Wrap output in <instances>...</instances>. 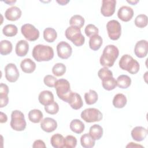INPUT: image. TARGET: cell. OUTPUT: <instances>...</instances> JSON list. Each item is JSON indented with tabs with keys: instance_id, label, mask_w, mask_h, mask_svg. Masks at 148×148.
<instances>
[{
	"instance_id": "obj_1",
	"label": "cell",
	"mask_w": 148,
	"mask_h": 148,
	"mask_svg": "<svg viewBox=\"0 0 148 148\" xmlns=\"http://www.w3.org/2000/svg\"><path fill=\"white\" fill-rule=\"evenodd\" d=\"M119 51L118 48L113 45H107L103 49L100 57V64L102 66L106 68L113 65L116 60L118 58Z\"/></svg>"
},
{
	"instance_id": "obj_2",
	"label": "cell",
	"mask_w": 148,
	"mask_h": 148,
	"mask_svg": "<svg viewBox=\"0 0 148 148\" xmlns=\"http://www.w3.org/2000/svg\"><path fill=\"white\" fill-rule=\"evenodd\" d=\"M32 55L38 62L49 61L54 57V51L51 46L39 44L34 47Z\"/></svg>"
},
{
	"instance_id": "obj_3",
	"label": "cell",
	"mask_w": 148,
	"mask_h": 148,
	"mask_svg": "<svg viewBox=\"0 0 148 148\" xmlns=\"http://www.w3.org/2000/svg\"><path fill=\"white\" fill-rule=\"evenodd\" d=\"M54 87L58 98L63 101L68 103L73 92L71 90L69 82L65 79H60L57 80L55 84Z\"/></svg>"
},
{
	"instance_id": "obj_4",
	"label": "cell",
	"mask_w": 148,
	"mask_h": 148,
	"mask_svg": "<svg viewBox=\"0 0 148 148\" xmlns=\"http://www.w3.org/2000/svg\"><path fill=\"white\" fill-rule=\"evenodd\" d=\"M120 68L131 74H136L139 70V64L130 55H123L119 61Z\"/></svg>"
},
{
	"instance_id": "obj_5",
	"label": "cell",
	"mask_w": 148,
	"mask_h": 148,
	"mask_svg": "<svg viewBox=\"0 0 148 148\" xmlns=\"http://www.w3.org/2000/svg\"><path fill=\"white\" fill-rule=\"evenodd\" d=\"M66 38L71 40L74 45L79 47L84 43L85 38L82 35L80 28L75 27H69L65 32Z\"/></svg>"
},
{
	"instance_id": "obj_6",
	"label": "cell",
	"mask_w": 148,
	"mask_h": 148,
	"mask_svg": "<svg viewBox=\"0 0 148 148\" xmlns=\"http://www.w3.org/2000/svg\"><path fill=\"white\" fill-rule=\"evenodd\" d=\"M12 128L17 131H22L26 127V121L24 114L20 110H15L12 112L10 123Z\"/></svg>"
},
{
	"instance_id": "obj_7",
	"label": "cell",
	"mask_w": 148,
	"mask_h": 148,
	"mask_svg": "<svg viewBox=\"0 0 148 148\" xmlns=\"http://www.w3.org/2000/svg\"><path fill=\"white\" fill-rule=\"evenodd\" d=\"M102 116V113L96 108H87L81 113L82 119L87 123L99 121Z\"/></svg>"
},
{
	"instance_id": "obj_8",
	"label": "cell",
	"mask_w": 148,
	"mask_h": 148,
	"mask_svg": "<svg viewBox=\"0 0 148 148\" xmlns=\"http://www.w3.org/2000/svg\"><path fill=\"white\" fill-rule=\"evenodd\" d=\"M106 29L109 38L113 40L119 39L121 34V27L116 20H112L106 24Z\"/></svg>"
},
{
	"instance_id": "obj_9",
	"label": "cell",
	"mask_w": 148,
	"mask_h": 148,
	"mask_svg": "<svg viewBox=\"0 0 148 148\" xmlns=\"http://www.w3.org/2000/svg\"><path fill=\"white\" fill-rule=\"evenodd\" d=\"M21 32L24 38L29 41H35L39 37V31L33 25L25 24L21 27Z\"/></svg>"
},
{
	"instance_id": "obj_10",
	"label": "cell",
	"mask_w": 148,
	"mask_h": 148,
	"mask_svg": "<svg viewBox=\"0 0 148 148\" xmlns=\"http://www.w3.org/2000/svg\"><path fill=\"white\" fill-rule=\"evenodd\" d=\"M5 77L6 80L10 82H16L19 77V72L16 65L13 63H9L5 67Z\"/></svg>"
},
{
	"instance_id": "obj_11",
	"label": "cell",
	"mask_w": 148,
	"mask_h": 148,
	"mask_svg": "<svg viewBox=\"0 0 148 148\" xmlns=\"http://www.w3.org/2000/svg\"><path fill=\"white\" fill-rule=\"evenodd\" d=\"M57 52L60 58L68 59L72 54V49L69 43L64 41H61L57 45Z\"/></svg>"
},
{
	"instance_id": "obj_12",
	"label": "cell",
	"mask_w": 148,
	"mask_h": 148,
	"mask_svg": "<svg viewBox=\"0 0 148 148\" xmlns=\"http://www.w3.org/2000/svg\"><path fill=\"white\" fill-rule=\"evenodd\" d=\"M116 1L115 0H103L101 8V13L105 17L112 16L116 9Z\"/></svg>"
},
{
	"instance_id": "obj_13",
	"label": "cell",
	"mask_w": 148,
	"mask_h": 148,
	"mask_svg": "<svg viewBox=\"0 0 148 148\" xmlns=\"http://www.w3.org/2000/svg\"><path fill=\"white\" fill-rule=\"evenodd\" d=\"M148 43L146 40H140L136 43L134 48V53L138 58L145 57L147 54Z\"/></svg>"
},
{
	"instance_id": "obj_14",
	"label": "cell",
	"mask_w": 148,
	"mask_h": 148,
	"mask_svg": "<svg viewBox=\"0 0 148 148\" xmlns=\"http://www.w3.org/2000/svg\"><path fill=\"white\" fill-rule=\"evenodd\" d=\"M134 16L132 8L127 6H121L118 10L117 16L123 21L127 22L131 20Z\"/></svg>"
},
{
	"instance_id": "obj_15",
	"label": "cell",
	"mask_w": 148,
	"mask_h": 148,
	"mask_svg": "<svg viewBox=\"0 0 148 148\" xmlns=\"http://www.w3.org/2000/svg\"><path fill=\"white\" fill-rule=\"evenodd\" d=\"M57 127V121L50 117H46L42 120L40 128L46 132H51L56 130Z\"/></svg>"
},
{
	"instance_id": "obj_16",
	"label": "cell",
	"mask_w": 148,
	"mask_h": 148,
	"mask_svg": "<svg viewBox=\"0 0 148 148\" xmlns=\"http://www.w3.org/2000/svg\"><path fill=\"white\" fill-rule=\"evenodd\" d=\"M21 10L17 6H12L6 9L5 12V18L9 21H16L21 16Z\"/></svg>"
},
{
	"instance_id": "obj_17",
	"label": "cell",
	"mask_w": 148,
	"mask_h": 148,
	"mask_svg": "<svg viewBox=\"0 0 148 148\" xmlns=\"http://www.w3.org/2000/svg\"><path fill=\"white\" fill-rule=\"evenodd\" d=\"M147 134V129L141 126L135 127L131 131V136L132 139L137 142H140L144 140Z\"/></svg>"
},
{
	"instance_id": "obj_18",
	"label": "cell",
	"mask_w": 148,
	"mask_h": 148,
	"mask_svg": "<svg viewBox=\"0 0 148 148\" xmlns=\"http://www.w3.org/2000/svg\"><path fill=\"white\" fill-rule=\"evenodd\" d=\"M29 50V44L28 42L25 40H19L15 48L16 54L19 57H24L27 55Z\"/></svg>"
},
{
	"instance_id": "obj_19",
	"label": "cell",
	"mask_w": 148,
	"mask_h": 148,
	"mask_svg": "<svg viewBox=\"0 0 148 148\" xmlns=\"http://www.w3.org/2000/svg\"><path fill=\"white\" fill-rule=\"evenodd\" d=\"M38 100L40 104L46 106L54 101V95L51 91L44 90L40 92Z\"/></svg>"
},
{
	"instance_id": "obj_20",
	"label": "cell",
	"mask_w": 148,
	"mask_h": 148,
	"mask_svg": "<svg viewBox=\"0 0 148 148\" xmlns=\"http://www.w3.org/2000/svg\"><path fill=\"white\" fill-rule=\"evenodd\" d=\"M22 71L27 73H32L36 68V64L30 58H25L20 63Z\"/></svg>"
},
{
	"instance_id": "obj_21",
	"label": "cell",
	"mask_w": 148,
	"mask_h": 148,
	"mask_svg": "<svg viewBox=\"0 0 148 148\" xmlns=\"http://www.w3.org/2000/svg\"><path fill=\"white\" fill-rule=\"evenodd\" d=\"M68 103L70 105L71 107L75 110L80 109L83 105V102L81 96L76 92H73Z\"/></svg>"
},
{
	"instance_id": "obj_22",
	"label": "cell",
	"mask_w": 148,
	"mask_h": 148,
	"mask_svg": "<svg viewBox=\"0 0 148 148\" xmlns=\"http://www.w3.org/2000/svg\"><path fill=\"white\" fill-rule=\"evenodd\" d=\"M88 134L95 140H99L102 136L103 128L98 124H94L90 128Z\"/></svg>"
},
{
	"instance_id": "obj_23",
	"label": "cell",
	"mask_w": 148,
	"mask_h": 148,
	"mask_svg": "<svg viewBox=\"0 0 148 148\" xmlns=\"http://www.w3.org/2000/svg\"><path fill=\"white\" fill-rule=\"evenodd\" d=\"M103 40L101 36L99 35H95L91 38H90L89 40V46L90 48L96 51L100 49L102 45Z\"/></svg>"
},
{
	"instance_id": "obj_24",
	"label": "cell",
	"mask_w": 148,
	"mask_h": 148,
	"mask_svg": "<svg viewBox=\"0 0 148 148\" xmlns=\"http://www.w3.org/2000/svg\"><path fill=\"white\" fill-rule=\"evenodd\" d=\"M84 123L79 119H74L70 123V129L76 134H80L84 130Z\"/></svg>"
},
{
	"instance_id": "obj_25",
	"label": "cell",
	"mask_w": 148,
	"mask_h": 148,
	"mask_svg": "<svg viewBox=\"0 0 148 148\" xmlns=\"http://www.w3.org/2000/svg\"><path fill=\"white\" fill-rule=\"evenodd\" d=\"M127 98L121 93L117 94L113 98V105L116 108H123L127 104Z\"/></svg>"
},
{
	"instance_id": "obj_26",
	"label": "cell",
	"mask_w": 148,
	"mask_h": 148,
	"mask_svg": "<svg viewBox=\"0 0 148 148\" xmlns=\"http://www.w3.org/2000/svg\"><path fill=\"white\" fill-rule=\"evenodd\" d=\"M50 143L55 148L64 147V138L60 134H56L51 137Z\"/></svg>"
},
{
	"instance_id": "obj_27",
	"label": "cell",
	"mask_w": 148,
	"mask_h": 148,
	"mask_svg": "<svg viewBox=\"0 0 148 148\" xmlns=\"http://www.w3.org/2000/svg\"><path fill=\"white\" fill-rule=\"evenodd\" d=\"M57 37V34L54 28L48 27L45 29L43 31V38L46 42L52 43L56 39Z\"/></svg>"
},
{
	"instance_id": "obj_28",
	"label": "cell",
	"mask_w": 148,
	"mask_h": 148,
	"mask_svg": "<svg viewBox=\"0 0 148 148\" xmlns=\"http://www.w3.org/2000/svg\"><path fill=\"white\" fill-rule=\"evenodd\" d=\"M28 119L29 120L34 123H40L43 119V113L39 109H32L30 110L28 113Z\"/></svg>"
},
{
	"instance_id": "obj_29",
	"label": "cell",
	"mask_w": 148,
	"mask_h": 148,
	"mask_svg": "<svg viewBox=\"0 0 148 148\" xmlns=\"http://www.w3.org/2000/svg\"><path fill=\"white\" fill-rule=\"evenodd\" d=\"M117 86L121 88H127L131 84V78L126 75H121L117 79Z\"/></svg>"
},
{
	"instance_id": "obj_30",
	"label": "cell",
	"mask_w": 148,
	"mask_h": 148,
	"mask_svg": "<svg viewBox=\"0 0 148 148\" xmlns=\"http://www.w3.org/2000/svg\"><path fill=\"white\" fill-rule=\"evenodd\" d=\"M80 143L84 148H91L95 145V140L89 134H84L80 138Z\"/></svg>"
},
{
	"instance_id": "obj_31",
	"label": "cell",
	"mask_w": 148,
	"mask_h": 148,
	"mask_svg": "<svg viewBox=\"0 0 148 148\" xmlns=\"http://www.w3.org/2000/svg\"><path fill=\"white\" fill-rule=\"evenodd\" d=\"M101 80L103 88L108 91L112 90L117 86V82L113 76L106 77Z\"/></svg>"
},
{
	"instance_id": "obj_32",
	"label": "cell",
	"mask_w": 148,
	"mask_h": 148,
	"mask_svg": "<svg viewBox=\"0 0 148 148\" xmlns=\"http://www.w3.org/2000/svg\"><path fill=\"white\" fill-rule=\"evenodd\" d=\"M13 46L12 43L8 40H2L0 43V53L6 56L10 54L12 51Z\"/></svg>"
},
{
	"instance_id": "obj_33",
	"label": "cell",
	"mask_w": 148,
	"mask_h": 148,
	"mask_svg": "<svg viewBox=\"0 0 148 148\" xmlns=\"http://www.w3.org/2000/svg\"><path fill=\"white\" fill-rule=\"evenodd\" d=\"M98 99L97 92L92 90H90L88 92L84 94V99L87 105H92L96 103Z\"/></svg>"
},
{
	"instance_id": "obj_34",
	"label": "cell",
	"mask_w": 148,
	"mask_h": 148,
	"mask_svg": "<svg viewBox=\"0 0 148 148\" xmlns=\"http://www.w3.org/2000/svg\"><path fill=\"white\" fill-rule=\"evenodd\" d=\"M84 18L80 15H73L69 20V24L72 27H75L81 29L84 24Z\"/></svg>"
},
{
	"instance_id": "obj_35",
	"label": "cell",
	"mask_w": 148,
	"mask_h": 148,
	"mask_svg": "<svg viewBox=\"0 0 148 148\" xmlns=\"http://www.w3.org/2000/svg\"><path fill=\"white\" fill-rule=\"evenodd\" d=\"M18 32L17 27L14 24H7L3 27L2 29V32L3 35L8 37H12L15 36Z\"/></svg>"
},
{
	"instance_id": "obj_36",
	"label": "cell",
	"mask_w": 148,
	"mask_h": 148,
	"mask_svg": "<svg viewBox=\"0 0 148 148\" xmlns=\"http://www.w3.org/2000/svg\"><path fill=\"white\" fill-rule=\"evenodd\" d=\"M66 72V66L62 63H57L52 68V72L56 76H61Z\"/></svg>"
},
{
	"instance_id": "obj_37",
	"label": "cell",
	"mask_w": 148,
	"mask_h": 148,
	"mask_svg": "<svg viewBox=\"0 0 148 148\" xmlns=\"http://www.w3.org/2000/svg\"><path fill=\"white\" fill-rule=\"evenodd\" d=\"M135 24L139 28H144L147 25V16L141 14L138 15L135 19Z\"/></svg>"
},
{
	"instance_id": "obj_38",
	"label": "cell",
	"mask_w": 148,
	"mask_h": 148,
	"mask_svg": "<svg viewBox=\"0 0 148 148\" xmlns=\"http://www.w3.org/2000/svg\"><path fill=\"white\" fill-rule=\"evenodd\" d=\"M45 110L46 112L50 114H56L59 111V106L56 102H52L51 103L45 106Z\"/></svg>"
},
{
	"instance_id": "obj_39",
	"label": "cell",
	"mask_w": 148,
	"mask_h": 148,
	"mask_svg": "<svg viewBox=\"0 0 148 148\" xmlns=\"http://www.w3.org/2000/svg\"><path fill=\"white\" fill-rule=\"evenodd\" d=\"M77 145V139L76 137L72 135H67L64 138V147L74 148Z\"/></svg>"
},
{
	"instance_id": "obj_40",
	"label": "cell",
	"mask_w": 148,
	"mask_h": 148,
	"mask_svg": "<svg viewBox=\"0 0 148 148\" xmlns=\"http://www.w3.org/2000/svg\"><path fill=\"white\" fill-rule=\"evenodd\" d=\"M84 32L86 35L88 36L91 38V36L95 35H98L99 32V29L98 28L94 25V24H89L86 25Z\"/></svg>"
},
{
	"instance_id": "obj_41",
	"label": "cell",
	"mask_w": 148,
	"mask_h": 148,
	"mask_svg": "<svg viewBox=\"0 0 148 148\" xmlns=\"http://www.w3.org/2000/svg\"><path fill=\"white\" fill-rule=\"evenodd\" d=\"M98 76L101 80H102L108 77H112L113 73L108 68L103 67L98 71Z\"/></svg>"
},
{
	"instance_id": "obj_42",
	"label": "cell",
	"mask_w": 148,
	"mask_h": 148,
	"mask_svg": "<svg viewBox=\"0 0 148 148\" xmlns=\"http://www.w3.org/2000/svg\"><path fill=\"white\" fill-rule=\"evenodd\" d=\"M57 80V78L51 75H47L45 76L43 79V82L45 84L49 87H54Z\"/></svg>"
},
{
	"instance_id": "obj_43",
	"label": "cell",
	"mask_w": 148,
	"mask_h": 148,
	"mask_svg": "<svg viewBox=\"0 0 148 148\" xmlns=\"http://www.w3.org/2000/svg\"><path fill=\"white\" fill-rule=\"evenodd\" d=\"M0 108H3L6 106L9 102L8 94H0Z\"/></svg>"
},
{
	"instance_id": "obj_44",
	"label": "cell",
	"mask_w": 148,
	"mask_h": 148,
	"mask_svg": "<svg viewBox=\"0 0 148 148\" xmlns=\"http://www.w3.org/2000/svg\"><path fill=\"white\" fill-rule=\"evenodd\" d=\"M32 147L34 148H38V147H46V145L45 143V142L42 140H36L34 141L33 145H32Z\"/></svg>"
},
{
	"instance_id": "obj_45",
	"label": "cell",
	"mask_w": 148,
	"mask_h": 148,
	"mask_svg": "<svg viewBox=\"0 0 148 148\" xmlns=\"http://www.w3.org/2000/svg\"><path fill=\"white\" fill-rule=\"evenodd\" d=\"M8 93H9L8 86L4 83H1V84H0V94H8Z\"/></svg>"
},
{
	"instance_id": "obj_46",
	"label": "cell",
	"mask_w": 148,
	"mask_h": 148,
	"mask_svg": "<svg viewBox=\"0 0 148 148\" xmlns=\"http://www.w3.org/2000/svg\"><path fill=\"white\" fill-rule=\"evenodd\" d=\"M8 120V117L6 114L1 112V116H0V122L1 123H6Z\"/></svg>"
},
{
	"instance_id": "obj_47",
	"label": "cell",
	"mask_w": 148,
	"mask_h": 148,
	"mask_svg": "<svg viewBox=\"0 0 148 148\" xmlns=\"http://www.w3.org/2000/svg\"><path fill=\"white\" fill-rule=\"evenodd\" d=\"M127 147H143L142 146L140 145H136L135 143H133V142H130L129 143V144L128 145H127L126 146Z\"/></svg>"
},
{
	"instance_id": "obj_48",
	"label": "cell",
	"mask_w": 148,
	"mask_h": 148,
	"mask_svg": "<svg viewBox=\"0 0 148 148\" xmlns=\"http://www.w3.org/2000/svg\"><path fill=\"white\" fill-rule=\"evenodd\" d=\"M69 1H64V0H61V1H57V2L58 3L61 5H66Z\"/></svg>"
},
{
	"instance_id": "obj_49",
	"label": "cell",
	"mask_w": 148,
	"mask_h": 148,
	"mask_svg": "<svg viewBox=\"0 0 148 148\" xmlns=\"http://www.w3.org/2000/svg\"><path fill=\"white\" fill-rule=\"evenodd\" d=\"M138 2H139V1H127V2L131 3V5H135V4L137 3Z\"/></svg>"
},
{
	"instance_id": "obj_50",
	"label": "cell",
	"mask_w": 148,
	"mask_h": 148,
	"mask_svg": "<svg viewBox=\"0 0 148 148\" xmlns=\"http://www.w3.org/2000/svg\"><path fill=\"white\" fill-rule=\"evenodd\" d=\"M16 2V1H5V3L9 4V5H12V4L13 3H15Z\"/></svg>"
}]
</instances>
